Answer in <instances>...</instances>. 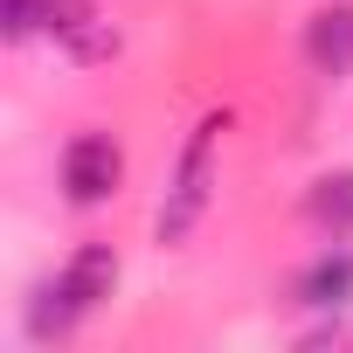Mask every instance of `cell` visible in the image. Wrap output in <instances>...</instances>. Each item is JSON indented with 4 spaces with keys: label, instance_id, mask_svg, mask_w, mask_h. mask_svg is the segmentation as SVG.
Returning <instances> with one entry per match:
<instances>
[{
    "label": "cell",
    "instance_id": "7",
    "mask_svg": "<svg viewBox=\"0 0 353 353\" xmlns=\"http://www.w3.org/2000/svg\"><path fill=\"white\" fill-rule=\"evenodd\" d=\"M298 291H305V305H346L353 298V256H319Z\"/></svg>",
    "mask_w": 353,
    "mask_h": 353
},
{
    "label": "cell",
    "instance_id": "5",
    "mask_svg": "<svg viewBox=\"0 0 353 353\" xmlns=\"http://www.w3.org/2000/svg\"><path fill=\"white\" fill-rule=\"evenodd\" d=\"M305 56L325 77H353V8H319L305 21Z\"/></svg>",
    "mask_w": 353,
    "mask_h": 353
},
{
    "label": "cell",
    "instance_id": "6",
    "mask_svg": "<svg viewBox=\"0 0 353 353\" xmlns=\"http://www.w3.org/2000/svg\"><path fill=\"white\" fill-rule=\"evenodd\" d=\"M312 222L319 229H332V236H346L353 229V173H325V181H312Z\"/></svg>",
    "mask_w": 353,
    "mask_h": 353
},
{
    "label": "cell",
    "instance_id": "4",
    "mask_svg": "<svg viewBox=\"0 0 353 353\" xmlns=\"http://www.w3.org/2000/svg\"><path fill=\"white\" fill-rule=\"evenodd\" d=\"M49 35L77 56V63H111L118 56V28L90 8V0H56V21H49Z\"/></svg>",
    "mask_w": 353,
    "mask_h": 353
},
{
    "label": "cell",
    "instance_id": "2",
    "mask_svg": "<svg viewBox=\"0 0 353 353\" xmlns=\"http://www.w3.org/2000/svg\"><path fill=\"white\" fill-rule=\"evenodd\" d=\"M118 181H125V152H118L111 132H77V139L63 145V194H70L77 208L111 201Z\"/></svg>",
    "mask_w": 353,
    "mask_h": 353
},
{
    "label": "cell",
    "instance_id": "3",
    "mask_svg": "<svg viewBox=\"0 0 353 353\" xmlns=\"http://www.w3.org/2000/svg\"><path fill=\"white\" fill-rule=\"evenodd\" d=\"M56 291L70 298V312H77V319H83V312H97V305L118 291V250H111V243H83V250L63 263Z\"/></svg>",
    "mask_w": 353,
    "mask_h": 353
},
{
    "label": "cell",
    "instance_id": "8",
    "mask_svg": "<svg viewBox=\"0 0 353 353\" xmlns=\"http://www.w3.org/2000/svg\"><path fill=\"white\" fill-rule=\"evenodd\" d=\"M0 21H8V35H14V42H28L35 28H49V21H56V0H8V8H0Z\"/></svg>",
    "mask_w": 353,
    "mask_h": 353
},
{
    "label": "cell",
    "instance_id": "1",
    "mask_svg": "<svg viewBox=\"0 0 353 353\" xmlns=\"http://www.w3.org/2000/svg\"><path fill=\"white\" fill-rule=\"evenodd\" d=\"M222 132H229V111H208V118L194 125L181 166H173V194H166V208H159V243H181V236L201 222V208H208V194H215V145H222Z\"/></svg>",
    "mask_w": 353,
    "mask_h": 353
}]
</instances>
